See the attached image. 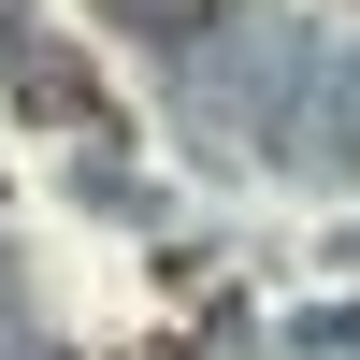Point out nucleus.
I'll return each mask as SVG.
<instances>
[{
    "label": "nucleus",
    "mask_w": 360,
    "mask_h": 360,
    "mask_svg": "<svg viewBox=\"0 0 360 360\" xmlns=\"http://www.w3.org/2000/svg\"><path fill=\"white\" fill-rule=\"evenodd\" d=\"M0 86H15L29 115H58V130H115V101H101V72H86L72 44H44V29H0Z\"/></svg>",
    "instance_id": "nucleus-1"
},
{
    "label": "nucleus",
    "mask_w": 360,
    "mask_h": 360,
    "mask_svg": "<svg viewBox=\"0 0 360 360\" xmlns=\"http://www.w3.org/2000/svg\"><path fill=\"white\" fill-rule=\"evenodd\" d=\"M144 360H188V346H144Z\"/></svg>",
    "instance_id": "nucleus-2"
}]
</instances>
